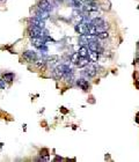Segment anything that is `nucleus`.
Instances as JSON below:
<instances>
[{"instance_id":"4be33fe9","label":"nucleus","mask_w":139,"mask_h":162,"mask_svg":"<svg viewBox=\"0 0 139 162\" xmlns=\"http://www.w3.org/2000/svg\"><path fill=\"white\" fill-rule=\"evenodd\" d=\"M135 64H136V66L139 69V58H137V60H136V63H135Z\"/></svg>"},{"instance_id":"6e6552de","label":"nucleus","mask_w":139,"mask_h":162,"mask_svg":"<svg viewBox=\"0 0 139 162\" xmlns=\"http://www.w3.org/2000/svg\"><path fill=\"white\" fill-rule=\"evenodd\" d=\"M44 43H45V41L42 37H31V44L35 48H42L44 45Z\"/></svg>"},{"instance_id":"7ed1b4c3","label":"nucleus","mask_w":139,"mask_h":162,"mask_svg":"<svg viewBox=\"0 0 139 162\" xmlns=\"http://www.w3.org/2000/svg\"><path fill=\"white\" fill-rule=\"evenodd\" d=\"M28 33H29V36L30 37H42V29L38 27H35V26H30L29 29H28Z\"/></svg>"},{"instance_id":"f8f14e48","label":"nucleus","mask_w":139,"mask_h":162,"mask_svg":"<svg viewBox=\"0 0 139 162\" xmlns=\"http://www.w3.org/2000/svg\"><path fill=\"white\" fill-rule=\"evenodd\" d=\"M92 24L95 26V27L98 28V30H100V28H102V26L104 24V21H103V19H101V18H95V19H93Z\"/></svg>"},{"instance_id":"2eb2a0df","label":"nucleus","mask_w":139,"mask_h":162,"mask_svg":"<svg viewBox=\"0 0 139 162\" xmlns=\"http://www.w3.org/2000/svg\"><path fill=\"white\" fill-rule=\"evenodd\" d=\"M78 54H79L80 57H88V48H86V46H81L79 49V51H78Z\"/></svg>"},{"instance_id":"aec40b11","label":"nucleus","mask_w":139,"mask_h":162,"mask_svg":"<svg viewBox=\"0 0 139 162\" xmlns=\"http://www.w3.org/2000/svg\"><path fill=\"white\" fill-rule=\"evenodd\" d=\"M72 2H73V5H74L76 7H79V6H80V1H79V0H72Z\"/></svg>"},{"instance_id":"ddd939ff","label":"nucleus","mask_w":139,"mask_h":162,"mask_svg":"<svg viewBox=\"0 0 139 162\" xmlns=\"http://www.w3.org/2000/svg\"><path fill=\"white\" fill-rule=\"evenodd\" d=\"M88 58H89V60L93 61V63L98 61V59H99V52H96V51H91V52L88 54Z\"/></svg>"},{"instance_id":"6ab92c4d","label":"nucleus","mask_w":139,"mask_h":162,"mask_svg":"<svg viewBox=\"0 0 139 162\" xmlns=\"http://www.w3.org/2000/svg\"><path fill=\"white\" fill-rule=\"evenodd\" d=\"M57 60H58V57H57V56H52V57H50V58L48 59V61H49L50 64H55Z\"/></svg>"},{"instance_id":"423d86ee","label":"nucleus","mask_w":139,"mask_h":162,"mask_svg":"<svg viewBox=\"0 0 139 162\" xmlns=\"http://www.w3.org/2000/svg\"><path fill=\"white\" fill-rule=\"evenodd\" d=\"M85 74L89 78H94L96 75V67L93 65H87L85 69Z\"/></svg>"},{"instance_id":"9d476101","label":"nucleus","mask_w":139,"mask_h":162,"mask_svg":"<svg viewBox=\"0 0 139 162\" xmlns=\"http://www.w3.org/2000/svg\"><path fill=\"white\" fill-rule=\"evenodd\" d=\"M77 85L83 90H88V88H89V83H88V81L85 80V79H79V80L77 81Z\"/></svg>"},{"instance_id":"5701e85b","label":"nucleus","mask_w":139,"mask_h":162,"mask_svg":"<svg viewBox=\"0 0 139 162\" xmlns=\"http://www.w3.org/2000/svg\"><path fill=\"white\" fill-rule=\"evenodd\" d=\"M137 86H138V87H139V79H138V80H137Z\"/></svg>"},{"instance_id":"f257e3e1","label":"nucleus","mask_w":139,"mask_h":162,"mask_svg":"<svg viewBox=\"0 0 139 162\" xmlns=\"http://www.w3.org/2000/svg\"><path fill=\"white\" fill-rule=\"evenodd\" d=\"M65 74V69H64V65H59L57 66L53 71H52V76L56 79V80H60Z\"/></svg>"},{"instance_id":"0eeeda50","label":"nucleus","mask_w":139,"mask_h":162,"mask_svg":"<svg viewBox=\"0 0 139 162\" xmlns=\"http://www.w3.org/2000/svg\"><path fill=\"white\" fill-rule=\"evenodd\" d=\"M88 49H89L91 51H96V52H99V54H101V51H102V49L100 48V44L96 41H94V39L88 43Z\"/></svg>"},{"instance_id":"f3484780","label":"nucleus","mask_w":139,"mask_h":162,"mask_svg":"<svg viewBox=\"0 0 139 162\" xmlns=\"http://www.w3.org/2000/svg\"><path fill=\"white\" fill-rule=\"evenodd\" d=\"M35 64H36L37 67H43V66L45 65V60H44V59H38V60L36 59V60H35Z\"/></svg>"},{"instance_id":"39448f33","label":"nucleus","mask_w":139,"mask_h":162,"mask_svg":"<svg viewBox=\"0 0 139 162\" xmlns=\"http://www.w3.org/2000/svg\"><path fill=\"white\" fill-rule=\"evenodd\" d=\"M89 58H87V57H80L79 56V59L77 60V63H76V66L77 67H79V69H81V67H86L88 64H89Z\"/></svg>"},{"instance_id":"f03ea898","label":"nucleus","mask_w":139,"mask_h":162,"mask_svg":"<svg viewBox=\"0 0 139 162\" xmlns=\"http://www.w3.org/2000/svg\"><path fill=\"white\" fill-rule=\"evenodd\" d=\"M23 58H24L27 61L33 63V61H35V60L37 59V54H36L35 51H33V50H27V51L23 54Z\"/></svg>"},{"instance_id":"393cba45","label":"nucleus","mask_w":139,"mask_h":162,"mask_svg":"<svg viewBox=\"0 0 139 162\" xmlns=\"http://www.w3.org/2000/svg\"><path fill=\"white\" fill-rule=\"evenodd\" d=\"M59 1H63V0H59Z\"/></svg>"},{"instance_id":"4468645a","label":"nucleus","mask_w":139,"mask_h":162,"mask_svg":"<svg viewBox=\"0 0 139 162\" xmlns=\"http://www.w3.org/2000/svg\"><path fill=\"white\" fill-rule=\"evenodd\" d=\"M2 78H4V80L5 81H7V82H12L13 80H14V73H4L2 74Z\"/></svg>"},{"instance_id":"a211bd4d","label":"nucleus","mask_w":139,"mask_h":162,"mask_svg":"<svg viewBox=\"0 0 139 162\" xmlns=\"http://www.w3.org/2000/svg\"><path fill=\"white\" fill-rule=\"evenodd\" d=\"M78 59H79V54H78V52H76V54H74L73 56H72V57H71V61H72L73 64H76Z\"/></svg>"},{"instance_id":"20e7f679","label":"nucleus","mask_w":139,"mask_h":162,"mask_svg":"<svg viewBox=\"0 0 139 162\" xmlns=\"http://www.w3.org/2000/svg\"><path fill=\"white\" fill-rule=\"evenodd\" d=\"M29 23L31 26H35V27H38L41 29H43L45 27V23H44V20H41L38 18H31L29 20Z\"/></svg>"},{"instance_id":"412c9836","label":"nucleus","mask_w":139,"mask_h":162,"mask_svg":"<svg viewBox=\"0 0 139 162\" xmlns=\"http://www.w3.org/2000/svg\"><path fill=\"white\" fill-rule=\"evenodd\" d=\"M5 80H0V87L2 88V89H5L6 88V85H5V82H4Z\"/></svg>"},{"instance_id":"9b49d317","label":"nucleus","mask_w":139,"mask_h":162,"mask_svg":"<svg viewBox=\"0 0 139 162\" xmlns=\"http://www.w3.org/2000/svg\"><path fill=\"white\" fill-rule=\"evenodd\" d=\"M36 18L41 19V20H46V19L49 18V12H46V11H42V9H37L36 11Z\"/></svg>"},{"instance_id":"b1692460","label":"nucleus","mask_w":139,"mask_h":162,"mask_svg":"<svg viewBox=\"0 0 139 162\" xmlns=\"http://www.w3.org/2000/svg\"><path fill=\"white\" fill-rule=\"evenodd\" d=\"M138 48H139V42H138Z\"/></svg>"},{"instance_id":"1a4fd4ad","label":"nucleus","mask_w":139,"mask_h":162,"mask_svg":"<svg viewBox=\"0 0 139 162\" xmlns=\"http://www.w3.org/2000/svg\"><path fill=\"white\" fill-rule=\"evenodd\" d=\"M38 8L42 9V11L49 12L50 8H51V5H50V2H49L48 0H40V2H38Z\"/></svg>"},{"instance_id":"dca6fc26","label":"nucleus","mask_w":139,"mask_h":162,"mask_svg":"<svg viewBox=\"0 0 139 162\" xmlns=\"http://www.w3.org/2000/svg\"><path fill=\"white\" fill-rule=\"evenodd\" d=\"M98 37H99L100 39H105V38L109 37V33L107 30H102V31H100L99 34H98Z\"/></svg>"}]
</instances>
